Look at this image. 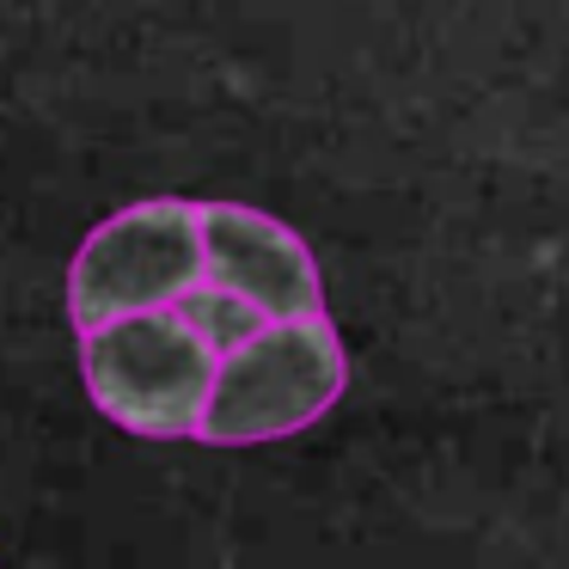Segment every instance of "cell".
<instances>
[{
	"instance_id": "obj_3",
	"label": "cell",
	"mask_w": 569,
	"mask_h": 569,
	"mask_svg": "<svg viewBox=\"0 0 569 569\" xmlns=\"http://www.w3.org/2000/svg\"><path fill=\"white\" fill-rule=\"evenodd\" d=\"M209 276V202L141 197L99 221L68 263V325L99 331L129 312L178 307Z\"/></svg>"
},
{
	"instance_id": "obj_4",
	"label": "cell",
	"mask_w": 569,
	"mask_h": 569,
	"mask_svg": "<svg viewBox=\"0 0 569 569\" xmlns=\"http://www.w3.org/2000/svg\"><path fill=\"white\" fill-rule=\"evenodd\" d=\"M202 282L246 300L263 325L325 312V276L312 246L251 202H209V276Z\"/></svg>"
},
{
	"instance_id": "obj_2",
	"label": "cell",
	"mask_w": 569,
	"mask_h": 569,
	"mask_svg": "<svg viewBox=\"0 0 569 569\" xmlns=\"http://www.w3.org/2000/svg\"><path fill=\"white\" fill-rule=\"evenodd\" d=\"M343 386H349V361L331 312L270 319L258 331H246L239 343H227L197 441L258 447L300 435L343 398Z\"/></svg>"
},
{
	"instance_id": "obj_1",
	"label": "cell",
	"mask_w": 569,
	"mask_h": 569,
	"mask_svg": "<svg viewBox=\"0 0 569 569\" xmlns=\"http://www.w3.org/2000/svg\"><path fill=\"white\" fill-rule=\"evenodd\" d=\"M227 349L184 307H153L80 331V380L92 405L148 441H197Z\"/></svg>"
}]
</instances>
